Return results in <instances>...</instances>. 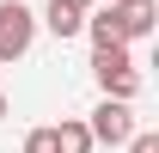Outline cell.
Here are the masks:
<instances>
[{"mask_svg": "<svg viewBox=\"0 0 159 153\" xmlns=\"http://www.w3.org/2000/svg\"><path fill=\"white\" fill-rule=\"evenodd\" d=\"M92 80H98L104 98H129V104H135V92H141V67H135V55H129V43L92 49Z\"/></svg>", "mask_w": 159, "mask_h": 153, "instance_id": "cell-1", "label": "cell"}, {"mask_svg": "<svg viewBox=\"0 0 159 153\" xmlns=\"http://www.w3.org/2000/svg\"><path fill=\"white\" fill-rule=\"evenodd\" d=\"M37 43V12L25 0H0V61H25Z\"/></svg>", "mask_w": 159, "mask_h": 153, "instance_id": "cell-2", "label": "cell"}, {"mask_svg": "<svg viewBox=\"0 0 159 153\" xmlns=\"http://www.w3.org/2000/svg\"><path fill=\"white\" fill-rule=\"evenodd\" d=\"M86 129L98 147H122L129 135H135V110H129V98H98V110L86 116Z\"/></svg>", "mask_w": 159, "mask_h": 153, "instance_id": "cell-3", "label": "cell"}, {"mask_svg": "<svg viewBox=\"0 0 159 153\" xmlns=\"http://www.w3.org/2000/svg\"><path fill=\"white\" fill-rule=\"evenodd\" d=\"M104 12H110V25H116L122 43H147L159 31V6H153V0H110Z\"/></svg>", "mask_w": 159, "mask_h": 153, "instance_id": "cell-4", "label": "cell"}, {"mask_svg": "<svg viewBox=\"0 0 159 153\" xmlns=\"http://www.w3.org/2000/svg\"><path fill=\"white\" fill-rule=\"evenodd\" d=\"M37 25H49V37H80V25H86V12H80V6H67V0H49V6H43V19Z\"/></svg>", "mask_w": 159, "mask_h": 153, "instance_id": "cell-5", "label": "cell"}, {"mask_svg": "<svg viewBox=\"0 0 159 153\" xmlns=\"http://www.w3.org/2000/svg\"><path fill=\"white\" fill-rule=\"evenodd\" d=\"M92 129H86V116H61L55 123V153H92Z\"/></svg>", "mask_w": 159, "mask_h": 153, "instance_id": "cell-6", "label": "cell"}, {"mask_svg": "<svg viewBox=\"0 0 159 153\" xmlns=\"http://www.w3.org/2000/svg\"><path fill=\"white\" fill-rule=\"evenodd\" d=\"M25 153H55V129H31L25 135Z\"/></svg>", "mask_w": 159, "mask_h": 153, "instance_id": "cell-7", "label": "cell"}, {"mask_svg": "<svg viewBox=\"0 0 159 153\" xmlns=\"http://www.w3.org/2000/svg\"><path fill=\"white\" fill-rule=\"evenodd\" d=\"M122 147H129V153H159V135H153V129H135Z\"/></svg>", "mask_w": 159, "mask_h": 153, "instance_id": "cell-8", "label": "cell"}, {"mask_svg": "<svg viewBox=\"0 0 159 153\" xmlns=\"http://www.w3.org/2000/svg\"><path fill=\"white\" fill-rule=\"evenodd\" d=\"M67 6H80V12H92V6H98V0H67Z\"/></svg>", "mask_w": 159, "mask_h": 153, "instance_id": "cell-9", "label": "cell"}, {"mask_svg": "<svg viewBox=\"0 0 159 153\" xmlns=\"http://www.w3.org/2000/svg\"><path fill=\"white\" fill-rule=\"evenodd\" d=\"M0 116H6V92H0Z\"/></svg>", "mask_w": 159, "mask_h": 153, "instance_id": "cell-10", "label": "cell"}]
</instances>
